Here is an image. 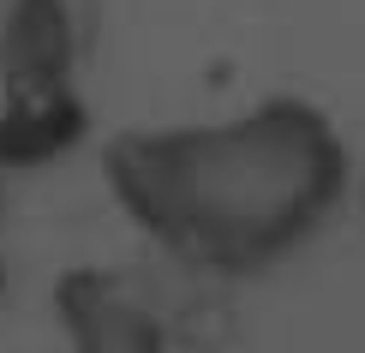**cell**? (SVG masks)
<instances>
[{
  "label": "cell",
  "instance_id": "obj_1",
  "mask_svg": "<svg viewBox=\"0 0 365 353\" xmlns=\"http://www.w3.org/2000/svg\"><path fill=\"white\" fill-rule=\"evenodd\" d=\"M102 180L144 240L197 275H257L341 210L354 156L324 108L269 96L234 120L126 132Z\"/></svg>",
  "mask_w": 365,
  "mask_h": 353
},
{
  "label": "cell",
  "instance_id": "obj_2",
  "mask_svg": "<svg viewBox=\"0 0 365 353\" xmlns=\"http://www.w3.org/2000/svg\"><path fill=\"white\" fill-rule=\"evenodd\" d=\"M54 312L72 353H168V324L138 287L108 270H72L54 287Z\"/></svg>",
  "mask_w": 365,
  "mask_h": 353
},
{
  "label": "cell",
  "instance_id": "obj_3",
  "mask_svg": "<svg viewBox=\"0 0 365 353\" xmlns=\"http://www.w3.org/2000/svg\"><path fill=\"white\" fill-rule=\"evenodd\" d=\"M0 168H48L84 138V96L72 78H0Z\"/></svg>",
  "mask_w": 365,
  "mask_h": 353
},
{
  "label": "cell",
  "instance_id": "obj_4",
  "mask_svg": "<svg viewBox=\"0 0 365 353\" xmlns=\"http://www.w3.org/2000/svg\"><path fill=\"white\" fill-rule=\"evenodd\" d=\"M78 30L66 0H12L0 24V78H72Z\"/></svg>",
  "mask_w": 365,
  "mask_h": 353
},
{
  "label": "cell",
  "instance_id": "obj_5",
  "mask_svg": "<svg viewBox=\"0 0 365 353\" xmlns=\"http://www.w3.org/2000/svg\"><path fill=\"white\" fill-rule=\"evenodd\" d=\"M0 210H6V168H0ZM0 282H6V275H0Z\"/></svg>",
  "mask_w": 365,
  "mask_h": 353
}]
</instances>
